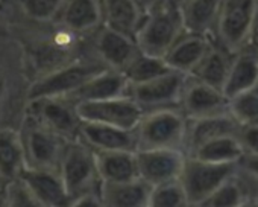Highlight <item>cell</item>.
<instances>
[{"label": "cell", "mask_w": 258, "mask_h": 207, "mask_svg": "<svg viewBox=\"0 0 258 207\" xmlns=\"http://www.w3.org/2000/svg\"><path fill=\"white\" fill-rule=\"evenodd\" d=\"M184 32L179 7L169 0H158L146 11L136 40L142 52L164 57Z\"/></svg>", "instance_id": "cell-1"}, {"label": "cell", "mask_w": 258, "mask_h": 207, "mask_svg": "<svg viewBox=\"0 0 258 207\" xmlns=\"http://www.w3.org/2000/svg\"><path fill=\"white\" fill-rule=\"evenodd\" d=\"M188 118L179 107L148 110L136 127L137 149L173 148L184 149Z\"/></svg>", "instance_id": "cell-2"}, {"label": "cell", "mask_w": 258, "mask_h": 207, "mask_svg": "<svg viewBox=\"0 0 258 207\" xmlns=\"http://www.w3.org/2000/svg\"><path fill=\"white\" fill-rule=\"evenodd\" d=\"M106 67L88 50L85 55L43 73L28 90V100L53 96H69L91 76Z\"/></svg>", "instance_id": "cell-3"}, {"label": "cell", "mask_w": 258, "mask_h": 207, "mask_svg": "<svg viewBox=\"0 0 258 207\" xmlns=\"http://www.w3.org/2000/svg\"><path fill=\"white\" fill-rule=\"evenodd\" d=\"M59 174L70 196V205L81 196L99 192L100 177L94 151L82 140H69L59 163Z\"/></svg>", "instance_id": "cell-4"}, {"label": "cell", "mask_w": 258, "mask_h": 207, "mask_svg": "<svg viewBox=\"0 0 258 207\" xmlns=\"http://www.w3.org/2000/svg\"><path fill=\"white\" fill-rule=\"evenodd\" d=\"M237 165L238 163H211L187 156L179 180L187 193L188 205L202 207L214 190L235 172Z\"/></svg>", "instance_id": "cell-5"}, {"label": "cell", "mask_w": 258, "mask_h": 207, "mask_svg": "<svg viewBox=\"0 0 258 207\" xmlns=\"http://www.w3.org/2000/svg\"><path fill=\"white\" fill-rule=\"evenodd\" d=\"M26 166L35 169H59L67 139L28 116L22 131Z\"/></svg>", "instance_id": "cell-6"}, {"label": "cell", "mask_w": 258, "mask_h": 207, "mask_svg": "<svg viewBox=\"0 0 258 207\" xmlns=\"http://www.w3.org/2000/svg\"><path fill=\"white\" fill-rule=\"evenodd\" d=\"M82 121L108 124L126 130H136L145 110L131 94H121L99 100H84L76 104Z\"/></svg>", "instance_id": "cell-7"}, {"label": "cell", "mask_w": 258, "mask_h": 207, "mask_svg": "<svg viewBox=\"0 0 258 207\" xmlns=\"http://www.w3.org/2000/svg\"><path fill=\"white\" fill-rule=\"evenodd\" d=\"M258 0H223L214 38L231 54L246 47Z\"/></svg>", "instance_id": "cell-8"}, {"label": "cell", "mask_w": 258, "mask_h": 207, "mask_svg": "<svg viewBox=\"0 0 258 207\" xmlns=\"http://www.w3.org/2000/svg\"><path fill=\"white\" fill-rule=\"evenodd\" d=\"M28 116L41 122L44 127L67 140H75L79 137L82 119L78 113L76 102L66 96L28 100Z\"/></svg>", "instance_id": "cell-9"}, {"label": "cell", "mask_w": 258, "mask_h": 207, "mask_svg": "<svg viewBox=\"0 0 258 207\" xmlns=\"http://www.w3.org/2000/svg\"><path fill=\"white\" fill-rule=\"evenodd\" d=\"M90 52L106 67L123 72L140 54L136 37L115 31L109 26H99L88 38Z\"/></svg>", "instance_id": "cell-10"}, {"label": "cell", "mask_w": 258, "mask_h": 207, "mask_svg": "<svg viewBox=\"0 0 258 207\" xmlns=\"http://www.w3.org/2000/svg\"><path fill=\"white\" fill-rule=\"evenodd\" d=\"M185 79V73L169 70L151 81L133 84L129 87V94L140 104L145 112L179 107Z\"/></svg>", "instance_id": "cell-11"}, {"label": "cell", "mask_w": 258, "mask_h": 207, "mask_svg": "<svg viewBox=\"0 0 258 207\" xmlns=\"http://www.w3.org/2000/svg\"><path fill=\"white\" fill-rule=\"evenodd\" d=\"M229 97L223 90L210 85L191 75H187L179 109L188 119H199L213 115L226 113Z\"/></svg>", "instance_id": "cell-12"}, {"label": "cell", "mask_w": 258, "mask_h": 207, "mask_svg": "<svg viewBox=\"0 0 258 207\" xmlns=\"http://www.w3.org/2000/svg\"><path fill=\"white\" fill-rule=\"evenodd\" d=\"M185 160H187V152L184 149H173V148L137 149L139 177L152 186L172 180H179Z\"/></svg>", "instance_id": "cell-13"}, {"label": "cell", "mask_w": 258, "mask_h": 207, "mask_svg": "<svg viewBox=\"0 0 258 207\" xmlns=\"http://www.w3.org/2000/svg\"><path fill=\"white\" fill-rule=\"evenodd\" d=\"M20 180L29 190L35 205H70V196L59 174V169H35L26 166L20 175Z\"/></svg>", "instance_id": "cell-14"}, {"label": "cell", "mask_w": 258, "mask_h": 207, "mask_svg": "<svg viewBox=\"0 0 258 207\" xmlns=\"http://www.w3.org/2000/svg\"><path fill=\"white\" fill-rule=\"evenodd\" d=\"M78 139L88 145L93 151H137L136 130H126L108 124L82 121Z\"/></svg>", "instance_id": "cell-15"}, {"label": "cell", "mask_w": 258, "mask_h": 207, "mask_svg": "<svg viewBox=\"0 0 258 207\" xmlns=\"http://www.w3.org/2000/svg\"><path fill=\"white\" fill-rule=\"evenodd\" d=\"M102 205L106 207H149L152 184L137 177L124 181H100Z\"/></svg>", "instance_id": "cell-16"}, {"label": "cell", "mask_w": 258, "mask_h": 207, "mask_svg": "<svg viewBox=\"0 0 258 207\" xmlns=\"http://www.w3.org/2000/svg\"><path fill=\"white\" fill-rule=\"evenodd\" d=\"M213 40L214 35L184 32L164 55V60L172 70L190 75L210 49Z\"/></svg>", "instance_id": "cell-17"}, {"label": "cell", "mask_w": 258, "mask_h": 207, "mask_svg": "<svg viewBox=\"0 0 258 207\" xmlns=\"http://www.w3.org/2000/svg\"><path fill=\"white\" fill-rule=\"evenodd\" d=\"M53 22L70 32L88 37L102 26L99 0H67Z\"/></svg>", "instance_id": "cell-18"}, {"label": "cell", "mask_w": 258, "mask_h": 207, "mask_svg": "<svg viewBox=\"0 0 258 207\" xmlns=\"http://www.w3.org/2000/svg\"><path fill=\"white\" fill-rule=\"evenodd\" d=\"M129 87H131V84H129L123 72L105 69L99 72L97 75L91 76L78 90H75L72 94L66 97L72 99L76 104L84 102V100H99V99H108V97L127 94Z\"/></svg>", "instance_id": "cell-19"}, {"label": "cell", "mask_w": 258, "mask_h": 207, "mask_svg": "<svg viewBox=\"0 0 258 207\" xmlns=\"http://www.w3.org/2000/svg\"><path fill=\"white\" fill-rule=\"evenodd\" d=\"M240 127L241 125L232 118L229 112L207 116V118H199V119H188L185 152L190 154L196 146L211 139L220 136L238 134Z\"/></svg>", "instance_id": "cell-20"}, {"label": "cell", "mask_w": 258, "mask_h": 207, "mask_svg": "<svg viewBox=\"0 0 258 207\" xmlns=\"http://www.w3.org/2000/svg\"><path fill=\"white\" fill-rule=\"evenodd\" d=\"M99 4L102 11V25L131 37L137 35L146 14V11L137 4V0H99Z\"/></svg>", "instance_id": "cell-21"}, {"label": "cell", "mask_w": 258, "mask_h": 207, "mask_svg": "<svg viewBox=\"0 0 258 207\" xmlns=\"http://www.w3.org/2000/svg\"><path fill=\"white\" fill-rule=\"evenodd\" d=\"M223 0H184L179 5L185 32L214 35Z\"/></svg>", "instance_id": "cell-22"}, {"label": "cell", "mask_w": 258, "mask_h": 207, "mask_svg": "<svg viewBox=\"0 0 258 207\" xmlns=\"http://www.w3.org/2000/svg\"><path fill=\"white\" fill-rule=\"evenodd\" d=\"M26 168L22 131L0 128V181L11 183L20 178Z\"/></svg>", "instance_id": "cell-23"}, {"label": "cell", "mask_w": 258, "mask_h": 207, "mask_svg": "<svg viewBox=\"0 0 258 207\" xmlns=\"http://www.w3.org/2000/svg\"><path fill=\"white\" fill-rule=\"evenodd\" d=\"M100 181H124L139 177L137 151H94Z\"/></svg>", "instance_id": "cell-24"}, {"label": "cell", "mask_w": 258, "mask_h": 207, "mask_svg": "<svg viewBox=\"0 0 258 207\" xmlns=\"http://www.w3.org/2000/svg\"><path fill=\"white\" fill-rule=\"evenodd\" d=\"M234 54H231L228 49H225L216 38L213 40L210 49L201 60V63L196 66V69L190 73L191 76L214 85L220 90H223L231 63H232Z\"/></svg>", "instance_id": "cell-25"}, {"label": "cell", "mask_w": 258, "mask_h": 207, "mask_svg": "<svg viewBox=\"0 0 258 207\" xmlns=\"http://www.w3.org/2000/svg\"><path fill=\"white\" fill-rule=\"evenodd\" d=\"M255 85H258V55L241 49L234 54L223 91L228 97H232Z\"/></svg>", "instance_id": "cell-26"}, {"label": "cell", "mask_w": 258, "mask_h": 207, "mask_svg": "<svg viewBox=\"0 0 258 207\" xmlns=\"http://www.w3.org/2000/svg\"><path fill=\"white\" fill-rule=\"evenodd\" d=\"M246 151L238 139V134H231L204 142L187 156L211 163H238Z\"/></svg>", "instance_id": "cell-27"}, {"label": "cell", "mask_w": 258, "mask_h": 207, "mask_svg": "<svg viewBox=\"0 0 258 207\" xmlns=\"http://www.w3.org/2000/svg\"><path fill=\"white\" fill-rule=\"evenodd\" d=\"M169 70L172 69L166 63L164 57H157L140 50V54L133 60V63L123 70V73L127 78L129 84L133 85V84H142L151 81Z\"/></svg>", "instance_id": "cell-28"}, {"label": "cell", "mask_w": 258, "mask_h": 207, "mask_svg": "<svg viewBox=\"0 0 258 207\" xmlns=\"http://www.w3.org/2000/svg\"><path fill=\"white\" fill-rule=\"evenodd\" d=\"M228 110L240 125L258 124V85L229 97Z\"/></svg>", "instance_id": "cell-29"}, {"label": "cell", "mask_w": 258, "mask_h": 207, "mask_svg": "<svg viewBox=\"0 0 258 207\" xmlns=\"http://www.w3.org/2000/svg\"><path fill=\"white\" fill-rule=\"evenodd\" d=\"M185 205H188V199L181 180H172L152 186L149 207H185Z\"/></svg>", "instance_id": "cell-30"}, {"label": "cell", "mask_w": 258, "mask_h": 207, "mask_svg": "<svg viewBox=\"0 0 258 207\" xmlns=\"http://www.w3.org/2000/svg\"><path fill=\"white\" fill-rule=\"evenodd\" d=\"M67 0H19L26 17L38 23H52Z\"/></svg>", "instance_id": "cell-31"}, {"label": "cell", "mask_w": 258, "mask_h": 207, "mask_svg": "<svg viewBox=\"0 0 258 207\" xmlns=\"http://www.w3.org/2000/svg\"><path fill=\"white\" fill-rule=\"evenodd\" d=\"M238 139L246 154H258V124L241 125L238 131Z\"/></svg>", "instance_id": "cell-32"}, {"label": "cell", "mask_w": 258, "mask_h": 207, "mask_svg": "<svg viewBox=\"0 0 258 207\" xmlns=\"http://www.w3.org/2000/svg\"><path fill=\"white\" fill-rule=\"evenodd\" d=\"M244 49L258 55V4H256V10L253 14V20L250 25V31H249V37H247V43Z\"/></svg>", "instance_id": "cell-33"}, {"label": "cell", "mask_w": 258, "mask_h": 207, "mask_svg": "<svg viewBox=\"0 0 258 207\" xmlns=\"http://www.w3.org/2000/svg\"><path fill=\"white\" fill-rule=\"evenodd\" d=\"M238 166L258 180V154H244L238 162Z\"/></svg>", "instance_id": "cell-34"}, {"label": "cell", "mask_w": 258, "mask_h": 207, "mask_svg": "<svg viewBox=\"0 0 258 207\" xmlns=\"http://www.w3.org/2000/svg\"><path fill=\"white\" fill-rule=\"evenodd\" d=\"M158 2V0H137V4L145 10V11H148L152 5H155Z\"/></svg>", "instance_id": "cell-35"}, {"label": "cell", "mask_w": 258, "mask_h": 207, "mask_svg": "<svg viewBox=\"0 0 258 207\" xmlns=\"http://www.w3.org/2000/svg\"><path fill=\"white\" fill-rule=\"evenodd\" d=\"M169 2H172V4H175V5H178V7H179V5L184 2V0H169Z\"/></svg>", "instance_id": "cell-36"}, {"label": "cell", "mask_w": 258, "mask_h": 207, "mask_svg": "<svg viewBox=\"0 0 258 207\" xmlns=\"http://www.w3.org/2000/svg\"><path fill=\"white\" fill-rule=\"evenodd\" d=\"M253 205H258V195H256V198H255V204Z\"/></svg>", "instance_id": "cell-37"}]
</instances>
